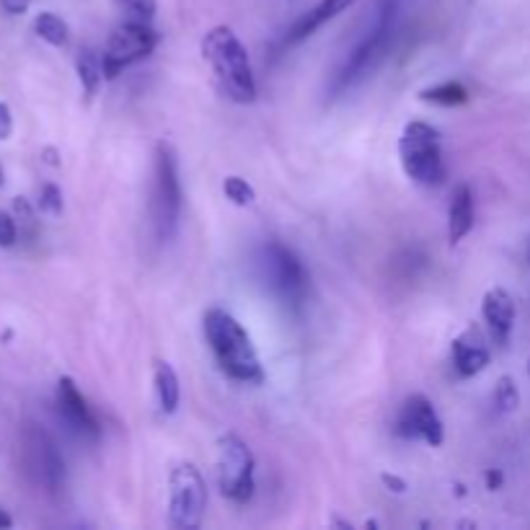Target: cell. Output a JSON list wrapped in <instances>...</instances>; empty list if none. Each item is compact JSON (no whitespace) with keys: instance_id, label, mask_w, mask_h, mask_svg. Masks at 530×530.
Instances as JSON below:
<instances>
[{"instance_id":"2e32d148","label":"cell","mask_w":530,"mask_h":530,"mask_svg":"<svg viewBox=\"0 0 530 530\" xmlns=\"http://www.w3.org/2000/svg\"><path fill=\"white\" fill-rule=\"evenodd\" d=\"M352 3H355V0H321L311 13H306V16H300V19L295 21L293 29L287 32L285 44H298L303 42V39H308L316 29H321L326 21L337 19L339 13L347 11Z\"/></svg>"},{"instance_id":"7a4b0ae2","label":"cell","mask_w":530,"mask_h":530,"mask_svg":"<svg viewBox=\"0 0 530 530\" xmlns=\"http://www.w3.org/2000/svg\"><path fill=\"white\" fill-rule=\"evenodd\" d=\"M202 57L215 73L220 91L236 104H251L256 99V81L251 60L241 39L233 34L231 26H215L202 39Z\"/></svg>"},{"instance_id":"3957f363","label":"cell","mask_w":530,"mask_h":530,"mask_svg":"<svg viewBox=\"0 0 530 530\" xmlns=\"http://www.w3.org/2000/svg\"><path fill=\"white\" fill-rule=\"evenodd\" d=\"M404 3L406 0H378V13H375L373 29H370V32L357 42L355 50L350 52L347 63L342 65V70H339L337 78H334L331 94H344L347 88L355 86L357 81H362L365 75H370L383 63V57L391 50L393 37L399 32Z\"/></svg>"},{"instance_id":"6da1fadb","label":"cell","mask_w":530,"mask_h":530,"mask_svg":"<svg viewBox=\"0 0 530 530\" xmlns=\"http://www.w3.org/2000/svg\"><path fill=\"white\" fill-rule=\"evenodd\" d=\"M205 337L220 370L228 378L241 383L264 381L262 362L251 344V337L231 313L223 308H210L205 313Z\"/></svg>"},{"instance_id":"4316f807","label":"cell","mask_w":530,"mask_h":530,"mask_svg":"<svg viewBox=\"0 0 530 530\" xmlns=\"http://www.w3.org/2000/svg\"><path fill=\"white\" fill-rule=\"evenodd\" d=\"M381 481H383V487H386L388 492H393V494H404L406 492V481L399 479V476L381 474Z\"/></svg>"},{"instance_id":"7402d4cb","label":"cell","mask_w":530,"mask_h":530,"mask_svg":"<svg viewBox=\"0 0 530 530\" xmlns=\"http://www.w3.org/2000/svg\"><path fill=\"white\" fill-rule=\"evenodd\" d=\"M223 192H225V197H228V200L238 207H249L256 202L254 187H251L246 179H241V176H228L223 184Z\"/></svg>"},{"instance_id":"83f0119b","label":"cell","mask_w":530,"mask_h":530,"mask_svg":"<svg viewBox=\"0 0 530 530\" xmlns=\"http://www.w3.org/2000/svg\"><path fill=\"white\" fill-rule=\"evenodd\" d=\"M3 3V8H6L8 13H13V16H21V13H26V8H29V3L32 0H0Z\"/></svg>"},{"instance_id":"8992f818","label":"cell","mask_w":530,"mask_h":530,"mask_svg":"<svg viewBox=\"0 0 530 530\" xmlns=\"http://www.w3.org/2000/svg\"><path fill=\"white\" fill-rule=\"evenodd\" d=\"M171 523L181 530H194L202 525L207 505V487L194 463H179L169 479Z\"/></svg>"},{"instance_id":"d6986e66","label":"cell","mask_w":530,"mask_h":530,"mask_svg":"<svg viewBox=\"0 0 530 530\" xmlns=\"http://www.w3.org/2000/svg\"><path fill=\"white\" fill-rule=\"evenodd\" d=\"M34 32L39 34V39L52 44V47H63L70 39L68 24L60 16H55V13H39L37 21H34Z\"/></svg>"},{"instance_id":"ba28073f","label":"cell","mask_w":530,"mask_h":530,"mask_svg":"<svg viewBox=\"0 0 530 530\" xmlns=\"http://www.w3.org/2000/svg\"><path fill=\"white\" fill-rule=\"evenodd\" d=\"M218 481L220 492L238 505L249 502L254 494V456L238 435L220 437Z\"/></svg>"},{"instance_id":"ffe728a7","label":"cell","mask_w":530,"mask_h":530,"mask_svg":"<svg viewBox=\"0 0 530 530\" xmlns=\"http://www.w3.org/2000/svg\"><path fill=\"white\" fill-rule=\"evenodd\" d=\"M422 99L430 101V104H437V106H461L468 101V91L463 83L445 81V83H440V86L424 88Z\"/></svg>"},{"instance_id":"9c48e42d","label":"cell","mask_w":530,"mask_h":530,"mask_svg":"<svg viewBox=\"0 0 530 530\" xmlns=\"http://www.w3.org/2000/svg\"><path fill=\"white\" fill-rule=\"evenodd\" d=\"M262 267L269 287L285 300V306L298 308L308 290V275L298 256L287 249V246L272 241L262 251Z\"/></svg>"},{"instance_id":"f1b7e54d","label":"cell","mask_w":530,"mask_h":530,"mask_svg":"<svg viewBox=\"0 0 530 530\" xmlns=\"http://www.w3.org/2000/svg\"><path fill=\"white\" fill-rule=\"evenodd\" d=\"M484 479H487V489H492V492L505 484V474H502L499 468H489L487 474H484Z\"/></svg>"},{"instance_id":"52a82bcc","label":"cell","mask_w":530,"mask_h":530,"mask_svg":"<svg viewBox=\"0 0 530 530\" xmlns=\"http://www.w3.org/2000/svg\"><path fill=\"white\" fill-rule=\"evenodd\" d=\"M161 37L156 29H150L148 21H127L119 29H114V34L109 37L104 55V75L112 81L117 78L119 70L130 68L132 63H138L143 57H148L150 52L156 50Z\"/></svg>"},{"instance_id":"7c38bea8","label":"cell","mask_w":530,"mask_h":530,"mask_svg":"<svg viewBox=\"0 0 530 530\" xmlns=\"http://www.w3.org/2000/svg\"><path fill=\"white\" fill-rule=\"evenodd\" d=\"M57 406H60V414H63L65 422L70 424V430L78 432L86 440H99L101 437V427L96 422L94 412L88 409L83 393L78 391L73 378H60L57 383Z\"/></svg>"},{"instance_id":"484cf974","label":"cell","mask_w":530,"mask_h":530,"mask_svg":"<svg viewBox=\"0 0 530 530\" xmlns=\"http://www.w3.org/2000/svg\"><path fill=\"white\" fill-rule=\"evenodd\" d=\"M13 132V117L11 109L6 104H0V140H8Z\"/></svg>"},{"instance_id":"44dd1931","label":"cell","mask_w":530,"mask_h":530,"mask_svg":"<svg viewBox=\"0 0 530 530\" xmlns=\"http://www.w3.org/2000/svg\"><path fill=\"white\" fill-rule=\"evenodd\" d=\"M494 404H497V409L502 414L515 412V409L520 406L518 383H515V378H512V375H502V378L497 381V391H494Z\"/></svg>"},{"instance_id":"5bb4252c","label":"cell","mask_w":530,"mask_h":530,"mask_svg":"<svg viewBox=\"0 0 530 530\" xmlns=\"http://www.w3.org/2000/svg\"><path fill=\"white\" fill-rule=\"evenodd\" d=\"M492 355H489L484 337L476 326H468L461 337L453 342V362H456V370L461 378H474L481 370L487 368Z\"/></svg>"},{"instance_id":"4fadbf2b","label":"cell","mask_w":530,"mask_h":530,"mask_svg":"<svg viewBox=\"0 0 530 530\" xmlns=\"http://www.w3.org/2000/svg\"><path fill=\"white\" fill-rule=\"evenodd\" d=\"M481 313H484V321L489 324V331L497 344H507L512 334V326H515V300L507 293L505 287H492L487 295H484V303H481Z\"/></svg>"},{"instance_id":"4dcf8cb0","label":"cell","mask_w":530,"mask_h":530,"mask_svg":"<svg viewBox=\"0 0 530 530\" xmlns=\"http://www.w3.org/2000/svg\"><path fill=\"white\" fill-rule=\"evenodd\" d=\"M6 184V174H3V166H0V187Z\"/></svg>"},{"instance_id":"277c9868","label":"cell","mask_w":530,"mask_h":530,"mask_svg":"<svg viewBox=\"0 0 530 530\" xmlns=\"http://www.w3.org/2000/svg\"><path fill=\"white\" fill-rule=\"evenodd\" d=\"M401 169L414 184L432 187L445 176L443 150H440V132L427 122H409L399 140Z\"/></svg>"},{"instance_id":"1f68e13d","label":"cell","mask_w":530,"mask_h":530,"mask_svg":"<svg viewBox=\"0 0 530 530\" xmlns=\"http://www.w3.org/2000/svg\"><path fill=\"white\" fill-rule=\"evenodd\" d=\"M528 373H530V362H528Z\"/></svg>"},{"instance_id":"e0dca14e","label":"cell","mask_w":530,"mask_h":530,"mask_svg":"<svg viewBox=\"0 0 530 530\" xmlns=\"http://www.w3.org/2000/svg\"><path fill=\"white\" fill-rule=\"evenodd\" d=\"M153 383H156V396L158 404H161L163 414H174L176 406L181 399V388L179 378H176L174 368H171L166 360H156V368H153Z\"/></svg>"},{"instance_id":"d4e9b609","label":"cell","mask_w":530,"mask_h":530,"mask_svg":"<svg viewBox=\"0 0 530 530\" xmlns=\"http://www.w3.org/2000/svg\"><path fill=\"white\" fill-rule=\"evenodd\" d=\"M19 238V228H16V220H13L11 212L0 210V249H11Z\"/></svg>"},{"instance_id":"8fae6325","label":"cell","mask_w":530,"mask_h":530,"mask_svg":"<svg viewBox=\"0 0 530 530\" xmlns=\"http://www.w3.org/2000/svg\"><path fill=\"white\" fill-rule=\"evenodd\" d=\"M396 435L404 440H424L432 448L443 445L445 430L432 401L424 399L422 393H414L412 399H406L401 406L399 422H396Z\"/></svg>"},{"instance_id":"603a6c76","label":"cell","mask_w":530,"mask_h":530,"mask_svg":"<svg viewBox=\"0 0 530 530\" xmlns=\"http://www.w3.org/2000/svg\"><path fill=\"white\" fill-rule=\"evenodd\" d=\"M119 11H125L130 21H153L158 8V0H114Z\"/></svg>"},{"instance_id":"5b68a950","label":"cell","mask_w":530,"mask_h":530,"mask_svg":"<svg viewBox=\"0 0 530 530\" xmlns=\"http://www.w3.org/2000/svg\"><path fill=\"white\" fill-rule=\"evenodd\" d=\"M153 225L161 241H169L179 228L181 218V181L179 161L169 143L156 145V161H153Z\"/></svg>"},{"instance_id":"9a60e30c","label":"cell","mask_w":530,"mask_h":530,"mask_svg":"<svg viewBox=\"0 0 530 530\" xmlns=\"http://www.w3.org/2000/svg\"><path fill=\"white\" fill-rule=\"evenodd\" d=\"M474 228V192L468 184H458L453 189L448 207V241L450 246L461 244Z\"/></svg>"},{"instance_id":"cb8c5ba5","label":"cell","mask_w":530,"mask_h":530,"mask_svg":"<svg viewBox=\"0 0 530 530\" xmlns=\"http://www.w3.org/2000/svg\"><path fill=\"white\" fill-rule=\"evenodd\" d=\"M39 207L47 215H60L63 212V192L55 184H44L42 194H39Z\"/></svg>"},{"instance_id":"f546056e","label":"cell","mask_w":530,"mask_h":530,"mask_svg":"<svg viewBox=\"0 0 530 530\" xmlns=\"http://www.w3.org/2000/svg\"><path fill=\"white\" fill-rule=\"evenodd\" d=\"M11 525H13V518L6 510H3V507H0V528H11Z\"/></svg>"},{"instance_id":"30bf717a","label":"cell","mask_w":530,"mask_h":530,"mask_svg":"<svg viewBox=\"0 0 530 530\" xmlns=\"http://www.w3.org/2000/svg\"><path fill=\"white\" fill-rule=\"evenodd\" d=\"M24 463L26 471L47 492H60L65 487V461L55 440L39 427L26 424L24 430Z\"/></svg>"},{"instance_id":"ac0fdd59","label":"cell","mask_w":530,"mask_h":530,"mask_svg":"<svg viewBox=\"0 0 530 530\" xmlns=\"http://www.w3.org/2000/svg\"><path fill=\"white\" fill-rule=\"evenodd\" d=\"M78 78H81V86L88 99H94L96 91L101 88V81L106 78L104 60L94 50H81V55H78Z\"/></svg>"}]
</instances>
